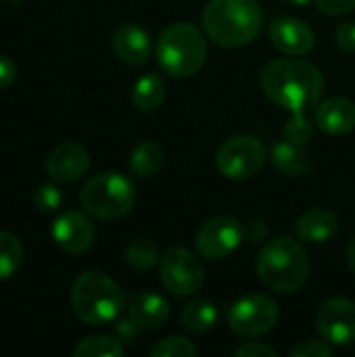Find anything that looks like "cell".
<instances>
[{
	"instance_id": "cell-9",
	"label": "cell",
	"mask_w": 355,
	"mask_h": 357,
	"mask_svg": "<svg viewBox=\"0 0 355 357\" xmlns=\"http://www.w3.org/2000/svg\"><path fill=\"white\" fill-rule=\"evenodd\" d=\"M278 320V305L266 295H247L230 305V331L243 339H255L274 328Z\"/></svg>"
},
{
	"instance_id": "cell-8",
	"label": "cell",
	"mask_w": 355,
	"mask_h": 357,
	"mask_svg": "<svg viewBox=\"0 0 355 357\" xmlns=\"http://www.w3.org/2000/svg\"><path fill=\"white\" fill-rule=\"evenodd\" d=\"M159 276L165 291L184 297L197 293L203 287L205 270L195 253L182 247H172L159 259Z\"/></svg>"
},
{
	"instance_id": "cell-33",
	"label": "cell",
	"mask_w": 355,
	"mask_h": 357,
	"mask_svg": "<svg viewBox=\"0 0 355 357\" xmlns=\"http://www.w3.org/2000/svg\"><path fill=\"white\" fill-rule=\"evenodd\" d=\"M17 77V65L10 56L0 54V90L8 88Z\"/></svg>"
},
{
	"instance_id": "cell-2",
	"label": "cell",
	"mask_w": 355,
	"mask_h": 357,
	"mask_svg": "<svg viewBox=\"0 0 355 357\" xmlns=\"http://www.w3.org/2000/svg\"><path fill=\"white\" fill-rule=\"evenodd\" d=\"M264 27V10L257 0H211L203 10L207 38L222 48L251 44Z\"/></svg>"
},
{
	"instance_id": "cell-31",
	"label": "cell",
	"mask_w": 355,
	"mask_h": 357,
	"mask_svg": "<svg viewBox=\"0 0 355 357\" xmlns=\"http://www.w3.org/2000/svg\"><path fill=\"white\" fill-rule=\"evenodd\" d=\"M316 4L326 15H345L355 8V0H316Z\"/></svg>"
},
{
	"instance_id": "cell-26",
	"label": "cell",
	"mask_w": 355,
	"mask_h": 357,
	"mask_svg": "<svg viewBox=\"0 0 355 357\" xmlns=\"http://www.w3.org/2000/svg\"><path fill=\"white\" fill-rule=\"evenodd\" d=\"M197 356V347L192 345V341H188L186 337L174 335V337H165L161 339L153 349L151 357H195Z\"/></svg>"
},
{
	"instance_id": "cell-35",
	"label": "cell",
	"mask_w": 355,
	"mask_h": 357,
	"mask_svg": "<svg viewBox=\"0 0 355 357\" xmlns=\"http://www.w3.org/2000/svg\"><path fill=\"white\" fill-rule=\"evenodd\" d=\"M264 234H266V226H264V222H259V220L251 222V224H249V230H245V238H251L253 243L262 241Z\"/></svg>"
},
{
	"instance_id": "cell-15",
	"label": "cell",
	"mask_w": 355,
	"mask_h": 357,
	"mask_svg": "<svg viewBox=\"0 0 355 357\" xmlns=\"http://www.w3.org/2000/svg\"><path fill=\"white\" fill-rule=\"evenodd\" d=\"M111 46L117 59L128 65H144L151 59V38L134 23L119 25L111 36Z\"/></svg>"
},
{
	"instance_id": "cell-23",
	"label": "cell",
	"mask_w": 355,
	"mask_h": 357,
	"mask_svg": "<svg viewBox=\"0 0 355 357\" xmlns=\"http://www.w3.org/2000/svg\"><path fill=\"white\" fill-rule=\"evenodd\" d=\"M23 264V245L10 232H0V280H6L19 272Z\"/></svg>"
},
{
	"instance_id": "cell-6",
	"label": "cell",
	"mask_w": 355,
	"mask_h": 357,
	"mask_svg": "<svg viewBox=\"0 0 355 357\" xmlns=\"http://www.w3.org/2000/svg\"><path fill=\"white\" fill-rule=\"evenodd\" d=\"M82 207L100 220H117L130 213L136 203V188L130 178L105 172L90 178L80 192Z\"/></svg>"
},
{
	"instance_id": "cell-38",
	"label": "cell",
	"mask_w": 355,
	"mask_h": 357,
	"mask_svg": "<svg viewBox=\"0 0 355 357\" xmlns=\"http://www.w3.org/2000/svg\"><path fill=\"white\" fill-rule=\"evenodd\" d=\"M2 2H6V4H21L23 0H2Z\"/></svg>"
},
{
	"instance_id": "cell-28",
	"label": "cell",
	"mask_w": 355,
	"mask_h": 357,
	"mask_svg": "<svg viewBox=\"0 0 355 357\" xmlns=\"http://www.w3.org/2000/svg\"><path fill=\"white\" fill-rule=\"evenodd\" d=\"M33 203H36L38 211H42V213H52V211H56V209L61 207L63 195H61V190H59L56 186H52V184H42V186H38V190H36V195H33Z\"/></svg>"
},
{
	"instance_id": "cell-19",
	"label": "cell",
	"mask_w": 355,
	"mask_h": 357,
	"mask_svg": "<svg viewBox=\"0 0 355 357\" xmlns=\"http://www.w3.org/2000/svg\"><path fill=\"white\" fill-rule=\"evenodd\" d=\"M270 159H272V165L285 174V176H305L312 167V161H310V155L303 151V146L299 144H293L289 140L285 142H276L272 146V153H270Z\"/></svg>"
},
{
	"instance_id": "cell-36",
	"label": "cell",
	"mask_w": 355,
	"mask_h": 357,
	"mask_svg": "<svg viewBox=\"0 0 355 357\" xmlns=\"http://www.w3.org/2000/svg\"><path fill=\"white\" fill-rule=\"evenodd\" d=\"M347 264H349V268L354 270L355 274V238L352 241V245L347 247Z\"/></svg>"
},
{
	"instance_id": "cell-11",
	"label": "cell",
	"mask_w": 355,
	"mask_h": 357,
	"mask_svg": "<svg viewBox=\"0 0 355 357\" xmlns=\"http://www.w3.org/2000/svg\"><path fill=\"white\" fill-rule=\"evenodd\" d=\"M316 326L326 343L349 345L355 341V303L343 297L328 299L318 316Z\"/></svg>"
},
{
	"instance_id": "cell-27",
	"label": "cell",
	"mask_w": 355,
	"mask_h": 357,
	"mask_svg": "<svg viewBox=\"0 0 355 357\" xmlns=\"http://www.w3.org/2000/svg\"><path fill=\"white\" fill-rule=\"evenodd\" d=\"M285 136L289 142L305 146L314 138V128L305 117V111H291V119L285 123Z\"/></svg>"
},
{
	"instance_id": "cell-3",
	"label": "cell",
	"mask_w": 355,
	"mask_h": 357,
	"mask_svg": "<svg viewBox=\"0 0 355 357\" xmlns=\"http://www.w3.org/2000/svg\"><path fill=\"white\" fill-rule=\"evenodd\" d=\"M257 274L276 293H297L310 278L308 253L295 238L278 236L259 251Z\"/></svg>"
},
{
	"instance_id": "cell-4",
	"label": "cell",
	"mask_w": 355,
	"mask_h": 357,
	"mask_svg": "<svg viewBox=\"0 0 355 357\" xmlns=\"http://www.w3.org/2000/svg\"><path fill=\"white\" fill-rule=\"evenodd\" d=\"M157 63L172 77H190L199 73L207 59L203 31L192 23H172L157 40Z\"/></svg>"
},
{
	"instance_id": "cell-21",
	"label": "cell",
	"mask_w": 355,
	"mask_h": 357,
	"mask_svg": "<svg viewBox=\"0 0 355 357\" xmlns=\"http://www.w3.org/2000/svg\"><path fill=\"white\" fill-rule=\"evenodd\" d=\"M165 100V82L159 75H142L132 90V102L140 111H155Z\"/></svg>"
},
{
	"instance_id": "cell-37",
	"label": "cell",
	"mask_w": 355,
	"mask_h": 357,
	"mask_svg": "<svg viewBox=\"0 0 355 357\" xmlns=\"http://www.w3.org/2000/svg\"><path fill=\"white\" fill-rule=\"evenodd\" d=\"M287 2H291V4H295V6H303V4H308V2H312V0H287Z\"/></svg>"
},
{
	"instance_id": "cell-34",
	"label": "cell",
	"mask_w": 355,
	"mask_h": 357,
	"mask_svg": "<svg viewBox=\"0 0 355 357\" xmlns=\"http://www.w3.org/2000/svg\"><path fill=\"white\" fill-rule=\"evenodd\" d=\"M138 331H140V326L128 316V320H121L119 324H117V333L121 335V337H126V339H132V337H136L138 335Z\"/></svg>"
},
{
	"instance_id": "cell-17",
	"label": "cell",
	"mask_w": 355,
	"mask_h": 357,
	"mask_svg": "<svg viewBox=\"0 0 355 357\" xmlns=\"http://www.w3.org/2000/svg\"><path fill=\"white\" fill-rule=\"evenodd\" d=\"M128 316L140 328H159L169 318V303L155 293H138L130 297Z\"/></svg>"
},
{
	"instance_id": "cell-5",
	"label": "cell",
	"mask_w": 355,
	"mask_h": 357,
	"mask_svg": "<svg viewBox=\"0 0 355 357\" xmlns=\"http://www.w3.org/2000/svg\"><path fill=\"white\" fill-rule=\"evenodd\" d=\"M71 307L84 324L100 326L119 316L123 293L103 272H84L71 284Z\"/></svg>"
},
{
	"instance_id": "cell-14",
	"label": "cell",
	"mask_w": 355,
	"mask_h": 357,
	"mask_svg": "<svg viewBox=\"0 0 355 357\" xmlns=\"http://www.w3.org/2000/svg\"><path fill=\"white\" fill-rule=\"evenodd\" d=\"M90 167L88 151L77 142L59 144L46 159V174L54 182H75Z\"/></svg>"
},
{
	"instance_id": "cell-13",
	"label": "cell",
	"mask_w": 355,
	"mask_h": 357,
	"mask_svg": "<svg viewBox=\"0 0 355 357\" xmlns=\"http://www.w3.org/2000/svg\"><path fill=\"white\" fill-rule=\"evenodd\" d=\"M270 40L280 52L293 54V56L308 54L314 48V42H316L312 27L305 21L293 19V17L274 19L270 23Z\"/></svg>"
},
{
	"instance_id": "cell-25",
	"label": "cell",
	"mask_w": 355,
	"mask_h": 357,
	"mask_svg": "<svg viewBox=\"0 0 355 357\" xmlns=\"http://www.w3.org/2000/svg\"><path fill=\"white\" fill-rule=\"evenodd\" d=\"M126 259H128V264H130L134 270L146 272V270L155 268L157 261H159L161 257H159L157 247H155L151 241H146V238H136V241L130 243V247H128V251H126Z\"/></svg>"
},
{
	"instance_id": "cell-22",
	"label": "cell",
	"mask_w": 355,
	"mask_h": 357,
	"mask_svg": "<svg viewBox=\"0 0 355 357\" xmlns=\"http://www.w3.org/2000/svg\"><path fill=\"white\" fill-rule=\"evenodd\" d=\"M182 326L190 333H207L218 322V310L205 299H195L182 310Z\"/></svg>"
},
{
	"instance_id": "cell-16",
	"label": "cell",
	"mask_w": 355,
	"mask_h": 357,
	"mask_svg": "<svg viewBox=\"0 0 355 357\" xmlns=\"http://www.w3.org/2000/svg\"><path fill=\"white\" fill-rule=\"evenodd\" d=\"M316 123L326 134H347L355 130V102L349 98H328L316 111Z\"/></svg>"
},
{
	"instance_id": "cell-1",
	"label": "cell",
	"mask_w": 355,
	"mask_h": 357,
	"mask_svg": "<svg viewBox=\"0 0 355 357\" xmlns=\"http://www.w3.org/2000/svg\"><path fill=\"white\" fill-rule=\"evenodd\" d=\"M264 94L287 111H310L324 90L322 71L303 59H278L262 71Z\"/></svg>"
},
{
	"instance_id": "cell-10",
	"label": "cell",
	"mask_w": 355,
	"mask_h": 357,
	"mask_svg": "<svg viewBox=\"0 0 355 357\" xmlns=\"http://www.w3.org/2000/svg\"><path fill=\"white\" fill-rule=\"evenodd\" d=\"M243 238H245V228L241 226V222L228 215H220L205 222L199 228L195 236V245L199 255L207 259H224L239 249Z\"/></svg>"
},
{
	"instance_id": "cell-24",
	"label": "cell",
	"mask_w": 355,
	"mask_h": 357,
	"mask_svg": "<svg viewBox=\"0 0 355 357\" xmlns=\"http://www.w3.org/2000/svg\"><path fill=\"white\" fill-rule=\"evenodd\" d=\"M75 357H121L123 347L117 339L105 337V335H94L84 341H80L73 349Z\"/></svg>"
},
{
	"instance_id": "cell-29",
	"label": "cell",
	"mask_w": 355,
	"mask_h": 357,
	"mask_svg": "<svg viewBox=\"0 0 355 357\" xmlns=\"http://www.w3.org/2000/svg\"><path fill=\"white\" fill-rule=\"evenodd\" d=\"M293 357H331L333 349L324 343V341H316V339H308L303 343H299L293 351Z\"/></svg>"
},
{
	"instance_id": "cell-7",
	"label": "cell",
	"mask_w": 355,
	"mask_h": 357,
	"mask_svg": "<svg viewBox=\"0 0 355 357\" xmlns=\"http://www.w3.org/2000/svg\"><path fill=\"white\" fill-rule=\"evenodd\" d=\"M266 163V149L253 136H232L224 140L216 153L220 174L230 180H247L262 172Z\"/></svg>"
},
{
	"instance_id": "cell-18",
	"label": "cell",
	"mask_w": 355,
	"mask_h": 357,
	"mask_svg": "<svg viewBox=\"0 0 355 357\" xmlns=\"http://www.w3.org/2000/svg\"><path fill=\"white\" fill-rule=\"evenodd\" d=\"M337 230H339L337 215L324 207H314L295 222L297 236L308 243H326L337 234Z\"/></svg>"
},
{
	"instance_id": "cell-20",
	"label": "cell",
	"mask_w": 355,
	"mask_h": 357,
	"mask_svg": "<svg viewBox=\"0 0 355 357\" xmlns=\"http://www.w3.org/2000/svg\"><path fill=\"white\" fill-rule=\"evenodd\" d=\"M165 161V153L157 142H142L132 151L130 172L136 178H151L161 172Z\"/></svg>"
},
{
	"instance_id": "cell-30",
	"label": "cell",
	"mask_w": 355,
	"mask_h": 357,
	"mask_svg": "<svg viewBox=\"0 0 355 357\" xmlns=\"http://www.w3.org/2000/svg\"><path fill=\"white\" fill-rule=\"evenodd\" d=\"M335 38H337V44L345 52H355V21L341 23L335 31Z\"/></svg>"
},
{
	"instance_id": "cell-32",
	"label": "cell",
	"mask_w": 355,
	"mask_h": 357,
	"mask_svg": "<svg viewBox=\"0 0 355 357\" xmlns=\"http://www.w3.org/2000/svg\"><path fill=\"white\" fill-rule=\"evenodd\" d=\"M234 356L239 357H276L278 354L270 347V345H264V343H245L241 345Z\"/></svg>"
},
{
	"instance_id": "cell-12",
	"label": "cell",
	"mask_w": 355,
	"mask_h": 357,
	"mask_svg": "<svg viewBox=\"0 0 355 357\" xmlns=\"http://www.w3.org/2000/svg\"><path fill=\"white\" fill-rule=\"evenodd\" d=\"M94 224L77 209L63 211L52 224V241L69 255H82L94 245Z\"/></svg>"
}]
</instances>
